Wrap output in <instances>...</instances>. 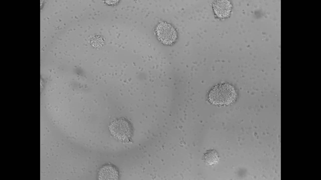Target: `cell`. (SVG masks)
Listing matches in <instances>:
<instances>
[{
	"label": "cell",
	"instance_id": "6da1fadb",
	"mask_svg": "<svg viewBox=\"0 0 321 180\" xmlns=\"http://www.w3.org/2000/svg\"><path fill=\"white\" fill-rule=\"evenodd\" d=\"M236 93L234 88L228 84H221L215 86L210 92L209 98L215 104H228L234 99Z\"/></svg>",
	"mask_w": 321,
	"mask_h": 180
},
{
	"label": "cell",
	"instance_id": "7a4b0ae2",
	"mask_svg": "<svg viewBox=\"0 0 321 180\" xmlns=\"http://www.w3.org/2000/svg\"><path fill=\"white\" fill-rule=\"evenodd\" d=\"M109 130L114 137L121 141H129L133 135L132 125L124 118L116 119L112 122L109 125Z\"/></svg>",
	"mask_w": 321,
	"mask_h": 180
},
{
	"label": "cell",
	"instance_id": "3957f363",
	"mask_svg": "<svg viewBox=\"0 0 321 180\" xmlns=\"http://www.w3.org/2000/svg\"><path fill=\"white\" fill-rule=\"evenodd\" d=\"M156 32L159 40L165 44H172L177 38L176 32L174 28L166 22H162L159 24L156 28Z\"/></svg>",
	"mask_w": 321,
	"mask_h": 180
},
{
	"label": "cell",
	"instance_id": "277c9868",
	"mask_svg": "<svg viewBox=\"0 0 321 180\" xmlns=\"http://www.w3.org/2000/svg\"><path fill=\"white\" fill-rule=\"evenodd\" d=\"M119 177L118 170L114 166L107 164L102 167L97 173L99 180H117Z\"/></svg>",
	"mask_w": 321,
	"mask_h": 180
},
{
	"label": "cell",
	"instance_id": "5b68a950",
	"mask_svg": "<svg viewBox=\"0 0 321 180\" xmlns=\"http://www.w3.org/2000/svg\"><path fill=\"white\" fill-rule=\"evenodd\" d=\"M213 8L218 17L223 18L230 14L232 8L230 2L228 0H215L213 3Z\"/></svg>",
	"mask_w": 321,
	"mask_h": 180
},
{
	"label": "cell",
	"instance_id": "8992f818",
	"mask_svg": "<svg viewBox=\"0 0 321 180\" xmlns=\"http://www.w3.org/2000/svg\"><path fill=\"white\" fill-rule=\"evenodd\" d=\"M204 162L207 164L213 165L217 163L219 157L217 152L214 150H210L206 152L203 157Z\"/></svg>",
	"mask_w": 321,
	"mask_h": 180
},
{
	"label": "cell",
	"instance_id": "52a82bcc",
	"mask_svg": "<svg viewBox=\"0 0 321 180\" xmlns=\"http://www.w3.org/2000/svg\"><path fill=\"white\" fill-rule=\"evenodd\" d=\"M90 42L91 45L94 47L99 48L104 44V40L102 37L99 35H95L91 38Z\"/></svg>",
	"mask_w": 321,
	"mask_h": 180
}]
</instances>
